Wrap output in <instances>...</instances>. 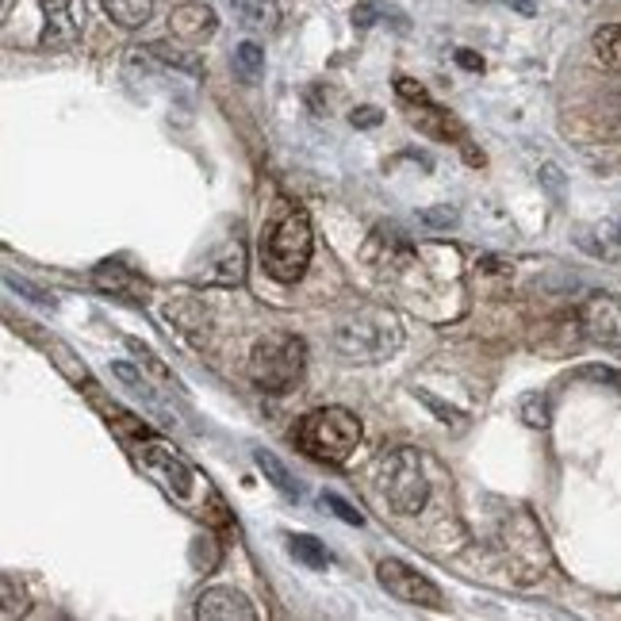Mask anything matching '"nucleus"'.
Listing matches in <instances>:
<instances>
[{
	"instance_id": "f257e3e1",
	"label": "nucleus",
	"mask_w": 621,
	"mask_h": 621,
	"mask_svg": "<svg viewBox=\"0 0 621 621\" xmlns=\"http://www.w3.org/2000/svg\"><path fill=\"white\" fill-rule=\"evenodd\" d=\"M135 457H139V464L147 468L150 475H154L158 488L165 491L173 503H181L189 514H196V518H212V522H227V514H223L227 511L223 499L215 495L212 483L184 461L176 449L161 446V441H142V446L135 449Z\"/></svg>"
},
{
	"instance_id": "f03ea898",
	"label": "nucleus",
	"mask_w": 621,
	"mask_h": 621,
	"mask_svg": "<svg viewBox=\"0 0 621 621\" xmlns=\"http://www.w3.org/2000/svg\"><path fill=\"white\" fill-rule=\"evenodd\" d=\"M292 441L322 464H342L361 446V418L345 407H319L303 415L292 430Z\"/></svg>"
},
{
	"instance_id": "7ed1b4c3",
	"label": "nucleus",
	"mask_w": 621,
	"mask_h": 621,
	"mask_svg": "<svg viewBox=\"0 0 621 621\" xmlns=\"http://www.w3.org/2000/svg\"><path fill=\"white\" fill-rule=\"evenodd\" d=\"M308 368V342L288 330H272L249 353V381L261 392H292Z\"/></svg>"
},
{
	"instance_id": "20e7f679",
	"label": "nucleus",
	"mask_w": 621,
	"mask_h": 621,
	"mask_svg": "<svg viewBox=\"0 0 621 621\" xmlns=\"http://www.w3.org/2000/svg\"><path fill=\"white\" fill-rule=\"evenodd\" d=\"M311 249H314V234L311 220L303 212H288L261 242V265L272 280L280 285H296V280L308 272L311 265Z\"/></svg>"
},
{
	"instance_id": "39448f33",
	"label": "nucleus",
	"mask_w": 621,
	"mask_h": 621,
	"mask_svg": "<svg viewBox=\"0 0 621 621\" xmlns=\"http://www.w3.org/2000/svg\"><path fill=\"white\" fill-rule=\"evenodd\" d=\"M381 488L395 514H418L430 499V480H426L422 457L415 449H395L381 464Z\"/></svg>"
},
{
	"instance_id": "423d86ee",
	"label": "nucleus",
	"mask_w": 621,
	"mask_h": 621,
	"mask_svg": "<svg viewBox=\"0 0 621 621\" xmlns=\"http://www.w3.org/2000/svg\"><path fill=\"white\" fill-rule=\"evenodd\" d=\"M399 345V322L392 311L361 308L357 319L338 326V350L350 353L353 361H381Z\"/></svg>"
},
{
	"instance_id": "0eeeda50",
	"label": "nucleus",
	"mask_w": 621,
	"mask_h": 621,
	"mask_svg": "<svg viewBox=\"0 0 621 621\" xmlns=\"http://www.w3.org/2000/svg\"><path fill=\"white\" fill-rule=\"evenodd\" d=\"M376 579H381V587L392 595V599L407 602V607H426V610L446 607V595H441L438 583H430L422 571H415L403 560H392V556L376 564Z\"/></svg>"
},
{
	"instance_id": "6e6552de",
	"label": "nucleus",
	"mask_w": 621,
	"mask_h": 621,
	"mask_svg": "<svg viewBox=\"0 0 621 621\" xmlns=\"http://www.w3.org/2000/svg\"><path fill=\"white\" fill-rule=\"evenodd\" d=\"M583 334L591 338L599 350L621 357V296L618 292H595L579 311Z\"/></svg>"
},
{
	"instance_id": "1a4fd4ad",
	"label": "nucleus",
	"mask_w": 621,
	"mask_h": 621,
	"mask_svg": "<svg viewBox=\"0 0 621 621\" xmlns=\"http://www.w3.org/2000/svg\"><path fill=\"white\" fill-rule=\"evenodd\" d=\"M196 618L204 621H257L254 602L234 587H207L196 602Z\"/></svg>"
},
{
	"instance_id": "9d476101",
	"label": "nucleus",
	"mask_w": 621,
	"mask_h": 621,
	"mask_svg": "<svg viewBox=\"0 0 621 621\" xmlns=\"http://www.w3.org/2000/svg\"><path fill=\"white\" fill-rule=\"evenodd\" d=\"M215 28H220L215 12L207 4H196V0L176 4L173 12H169V31H173V39H181V43H204V39L215 35Z\"/></svg>"
},
{
	"instance_id": "9b49d317",
	"label": "nucleus",
	"mask_w": 621,
	"mask_h": 621,
	"mask_svg": "<svg viewBox=\"0 0 621 621\" xmlns=\"http://www.w3.org/2000/svg\"><path fill=\"white\" fill-rule=\"evenodd\" d=\"M46 15L43 46L46 51H62L77 39V20H74V0H39Z\"/></svg>"
},
{
	"instance_id": "f8f14e48",
	"label": "nucleus",
	"mask_w": 621,
	"mask_h": 621,
	"mask_svg": "<svg viewBox=\"0 0 621 621\" xmlns=\"http://www.w3.org/2000/svg\"><path fill=\"white\" fill-rule=\"evenodd\" d=\"M108 20H116L119 28L135 31V28H147L150 15H154V0H100Z\"/></svg>"
},
{
	"instance_id": "ddd939ff",
	"label": "nucleus",
	"mask_w": 621,
	"mask_h": 621,
	"mask_svg": "<svg viewBox=\"0 0 621 621\" xmlns=\"http://www.w3.org/2000/svg\"><path fill=\"white\" fill-rule=\"evenodd\" d=\"M231 4H234V15L254 31H272L280 23L277 0H231Z\"/></svg>"
},
{
	"instance_id": "4468645a",
	"label": "nucleus",
	"mask_w": 621,
	"mask_h": 621,
	"mask_svg": "<svg viewBox=\"0 0 621 621\" xmlns=\"http://www.w3.org/2000/svg\"><path fill=\"white\" fill-rule=\"evenodd\" d=\"M591 46H595V58H599V66L621 74V23H607V28L595 31Z\"/></svg>"
},
{
	"instance_id": "2eb2a0df",
	"label": "nucleus",
	"mask_w": 621,
	"mask_h": 621,
	"mask_svg": "<svg viewBox=\"0 0 621 621\" xmlns=\"http://www.w3.org/2000/svg\"><path fill=\"white\" fill-rule=\"evenodd\" d=\"M254 464L261 468V472H265V480H269L272 488L280 491V495H288V499H300V483L292 480V472H288V468L280 464L272 453H265V449H254Z\"/></svg>"
},
{
	"instance_id": "dca6fc26",
	"label": "nucleus",
	"mask_w": 621,
	"mask_h": 621,
	"mask_svg": "<svg viewBox=\"0 0 621 621\" xmlns=\"http://www.w3.org/2000/svg\"><path fill=\"white\" fill-rule=\"evenodd\" d=\"M288 553H292L300 564H308L311 571H322L330 564L326 548H322V542H314L311 534H292V537H288Z\"/></svg>"
},
{
	"instance_id": "f3484780",
	"label": "nucleus",
	"mask_w": 621,
	"mask_h": 621,
	"mask_svg": "<svg viewBox=\"0 0 621 621\" xmlns=\"http://www.w3.org/2000/svg\"><path fill=\"white\" fill-rule=\"evenodd\" d=\"M410 124H415L418 131L433 135V139H449V135H457V124L449 119V111L430 108V104H426L422 111H415V116H410Z\"/></svg>"
},
{
	"instance_id": "a211bd4d",
	"label": "nucleus",
	"mask_w": 621,
	"mask_h": 621,
	"mask_svg": "<svg viewBox=\"0 0 621 621\" xmlns=\"http://www.w3.org/2000/svg\"><path fill=\"white\" fill-rule=\"evenodd\" d=\"M234 69H238V77L246 81V85H254V81L265 74V51L257 43H242L238 51H234Z\"/></svg>"
},
{
	"instance_id": "6ab92c4d",
	"label": "nucleus",
	"mask_w": 621,
	"mask_h": 621,
	"mask_svg": "<svg viewBox=\"0 0 621 621\" xmlns=\"http://www.w3.org/2000/svg\"><path fill=\"white\" fill-rule=\"evenodd\" d=\"M96 288H104V292H131L135 288V277L124 269V265H100V269L93 272Z\"/></svg>"
},
{
	"instance_id": "aec40b11",
	"label": "nucleus",
	"mask_w": 621,
	"mask_h": 621,
	"mask_svg": "<svg viewBox=\"0 0 621 621\" xmlns=\"http://www.w3.org/2000/svg\"><path fill=\"white\" fill-rule=\"evenodd\" d=\"M147 51L154 54V58L165 62V66L189 69V74H204V66H200V58H192V54H184L181 46H169V43H150Z\"/></svg>"
},
{
	"instance_id": "412c9836",
	"label": "nucleus",
	"mask_w": 621,
	"mask_h": 621,
	"mask_svg": "<svg viewBox=\"0 0 621 621\" xmlns=\"http://www.w3.org/2000/svg\"><path fill=\"white\" fill-rule=\"evenodd\" d=\"M518 410H522V418H526V426H534V430H545V426L553 422V407H548L545 395H526Z\"/></svg>"
},
{
	"instance_id": "4be33fe9",
	"label": "nucleus",
	"mask_w": 621,
	"mask_h": 621,
	"mask_svg": "<svg viewBox=\"0 0 621 621\" xmlns=\"http://www.w3.org/2000/svg\"><path fill=\"white\" fill-rule=\"evenodd\" d=\"M0 599H4V610H0V614H4V621H12L15 614H23V591L15 595V576L0 579Z\"/></svg>"
},
{
	"instance_id": "5701e85b",
	"label": "nucleus",
	"mask_w": 621,
	"mask_h": 621,
	"mask_svg": "<svg viewBox=\"0 0 621 621\" xmlns=\"http://www.w3.org/2000/svg\"><path fill=\"white\" fill-rule=\"evenodd\" d=\"M322 506H330V511H334L342 522H350V526H365V518H361V511H353V506L345 503L342 495H334V491H322Z\"/></svg>"
},
{
	"instance_id": "b1692460",
	"label": "nucleus",
	"mask_w": 621,
	"mask_h": 621,
	"mask_svg": "<svg viewBox=\"0 0 621 621\" xmlns=\"http://www.w3.org/2000/svg\"><path fill=\"white\" fill-rule=\"evenodd\" d=\"M418 223H426V227H453L457 223V207L441 204V207H426V212H418Z\"/></svg>"
},
{
	"instance_id": "393cba45",
	"label": "nucleus",
	"mask_w": 621,
	"mask_h": 621,
	"mask_svg": "<svg viewBox=\"0 0 621 621\" xmlns=\"http://www.w3.org/2000/svg\"><path fill=\"white\" fill-rule=\"evenodd\" d=\"M384 15V8H381V0H361L357 8H353V28H373L376 20Z\"/></svg>"
},
{
	"instance_id": "a878e982",
	"label": "nucleus",
	"mask_w": 621,
	"mask_h": 621,
	"mask_svg": "<svg viewBox=\"0 0 621 621\" xmlns=\"http://www.w3.org/2000/svg\"><path fill=\"white\" fill-rule=\"evenodd\" d=\"M395 93H399L403 100L426 104V88H422V85H415V81H410V77H399V81H395Z\"/></svg>"
},
{
	"instance_id": "bb28decb",
	"label": "nucleus",
	"mask_w": 621,
	"mask_h": 621,
	"mask_svg": "<svg viewBox=\"0 0 621 621\" xmlns=\"http://www.w3.org/2000/svg\"><path fill=\"white\" fill-rule=\"evenodd\" d=\"M415 395H418V399H422L430 410H438V415H441V422H461V415H457L453 407H446V403H441V399H433V395H426V392H415Z\"/></svg>"
},
{
	"instance_id": "cd10ccee",
	"label": "nucleus",
	"mask_w": 621,
	"mask_h": 621,
	"mask_svg": "<svg viewBox=\"0 0 621 621\" xmlns=\"http://www.w3.org/2000/svg\"><path fill=\"white\" fill-rule=\"evenodd\" d=\"M111 373H116V376H119V381H124V384H131L135 392H147V388H150V384L142 381V373H135L131 365H111Z\"/></svg>"
},
{
	"instance_id": "c85d7f7f",
	"label": "nucleus",
	"mask_w": 621,
	"mask_h": 621,
	"mask_svg": "<svg viewBox=\"0 0 621 621\" xmlns=\"http://www.w3.org/2000/svg\"><path fill=\"white\" fill-rule=\"evenodd\" d=\"M51 350L58 353V357H54V361H58V365L66 368V376H69V381H85V368H74V365H69V350H66V345H62V342H54Z\"/></svg>"
},
{
	"instance_id": "c756f323",
	"label": "nucleus",
	"mask_w": 621,
	"mask_h": 621,
	"mask_svg": "<svg viewBox=\"0 0 621 621\" xmlns=\"http://www.w3.org/2000/svg\"><path fill=\"white\" fill-rule=\"evenodd\" d=\"M381 111H376V108H357V111H353V116H350V124L353 127H361V131H368V127H376V124H381Z\"/></svg>"
},
{
	"instance_id": "7c9ffc66",
	"label": "nucleus",
	"mask_w": 621,
	"mask_h": 621,
	"mask_svg": "<svg viewBox=\"0 0 621 621\" xmlns=\"http://www.w3.org/2000/svg\"><path fill=\"white\" fill-rule=\"evenodd\" d=\"M8 288H15V292H28V300H35V303H51V296H46V292H39V288H31L28 280H15V277H8Z\"/></svg>"
},
{
	"instance_id": "2f4dec72",
	"label": "nucleus",
	"mask_w": 621,
	"mask_h": 621,
	"mask_svg": "<svg viewBox=\"0 0 621 621\" xmlns=\"http://www.w3.org/2000/svg\"><path fill=\"white\" fill-rule=\"evenodd\" d=\"M503 8H511V12L518 15H537V0H499Z\"/></svg>"
},
{
	"instance_id": "473e14b6",
	"label": "nucleus",
	"mask_w": 621,
	"mask_h": 621,
	"mask_svg": "<svg viewBox=\"0 0 621 621\" xmlns=\"http://www.w3.org/2000/svg\"><path fill=\"white\" fill-rule=\"evenodd\" d=\"M457 66H464V69H472V74H480L483 58H480V54H472V51H457Z\"/></svg>"
},
{
	"instance_id": "72a5a7b5",
	"label": "nucleus",
	"mask_w": 621,
	"mask_h": 621,
	"mask_svg": "<svg viewBox=\"0 0 621 621\" xmlns=\"http://www.w3.org/2000/svg\"><path fill=\"white\" fill-rule=\"evenodd\" d=\"M542 181H545L553 192L564 189V176H560V169H556V165H545V169H542Z\"/></svg>"
}]
</instances>
